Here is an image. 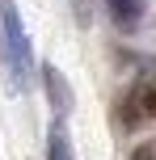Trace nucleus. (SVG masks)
Listing matches in <instances>:
<instances>
[{"label":"nucleus","instance_id":"7ed1b4c3","mask_svg":"<svg viewBox=\"0 0 156 160\" xmlns=\"http://www.w3.org/2000/svg\"><path fill=\"white\" fill-rule=\"evenodd\" d=\"M106 4H110V13H114V21L123 30H131L139 21V0H106Z\"/></svg>","mask_w":156,"mask_h":160},{"label":"nucleus","instance_id":"20e7f679","mask_svg":"<svg viewBox=\"0 0 156 160\" xmlns=\"http://www.w3.org/2000/svg\"><path fill=\"white\" fill-rule=\"evenodd\" d=\"M47 160H76V156H72V143H68V131H63V127H55V131H51Z\"/></svg>","mask_w":156,"mask_h":160},{"label":"nucleus","instance_id":"f03ea898","mask_svg":"<svg viewBox=\"0 0 156 160\" xmlns=\"http://www.w3.org/2000/svg\"><path fill=\"white\" fill-rule=\"evenodd\" d=\"M42 76H47V88H51V101H55V110H59V114H68V110H72V93H68V84L59 80L55 68H42Z\"/></svg>","mask_w":156,"mask_h":160},{"label":"nucleus","instance_id":"39448f33","mask_svg":"<svg viewBox=\"0 0 156 160\" xmlns=\"http://www.w3.org/2000/svg\"><path fill=\"white\" fill-rule=\"evenodd\" d=\"M131 160H156V139H143V143L131 152Z\"/></svg>","mask_w":156,"mask_h":160},{"label":"nucleus","instance_id":"f257e3e1","mask_svg":"<svg viewBox=\"0 0 156 160\" xmlns=\"http://www.w3.org/2000/svg\"><path fill=\"white\" fill-rule=\"evenodd\" d=\"M0 47H4V63H8L13 84L25 88L30 72H34V51H30V38H25L21 13H17L13 0H0Z\"/></svg>","mask_w":156,"mask_h":160},{"label":"nucleus","instance_id":"423d86ee","mask_svg":"<svg viewBox=\"0 0 156 160\" xmlns=\"http://www.w3.org/2000/svg\"><path fill=\"white\" fill-rule=\"evenodd\" d=\"M139 101H143V105H148V114H152V118H156V88H152V93H143V97H139Z\"/></svg>","mask_w":156,"mask_h":160}]
</instances>
